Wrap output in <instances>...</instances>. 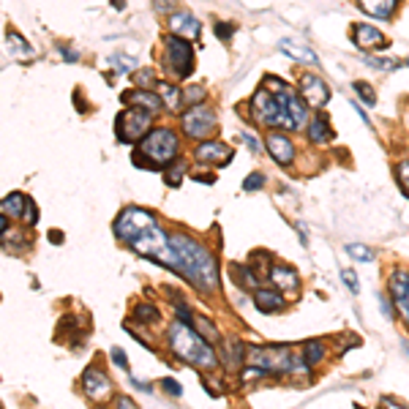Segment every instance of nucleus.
Masks as SVG:
<instances>
[{
	"label": "nucleus",
	"mask_w": 409,
	"mask_h": 409,
	"mask_svg": "<svg viewBox=\"0 0 409 409\" xmlns=\"http://www.w3.org/2000/svg\"><path fill=\"white\" fill-rule=\"evenodd\" d=\"M112 229H115V238L120 243H126L139 257H147L156 265H164V268L175 271V257H172V249H169V235L158 227V218L150 210L126 207L115 218Z\"/></svg>",
	"instance_id": "nucleus-1"
},
{
	"label": "nucleus",
	"mask_w": 409,
	"mask_h": 409,
	"mask_svg": "<svg viewBox=\"0 0 409 409\" xmlns=\"http://www.w3.org/2000/svg\"><path fill=\"white\" fill-rule=\"evenodd\" d=\"M169 249L175 257V273L186 275L200 292L210 295L218 286V262L200 240L183 232L169 235Z\"/></svg>",
	"instance_id": "nucleus-2"
},
{
	"label": "nucleus",
	"mask_w": 409,
	"mask_h": 409,
	"mask_svg": "<svg viewBox=\"0 0 409 409\" xmlns=\"http://www.w3.org/2000/svg\"><path fill=\"white\" fill-rule=\"evenodd\" d=\"M167 344H169V352L175 357H180L183 363L200 368V371H210L218 366V357L213 352V346L189 325L183 322H172L169 331H167Z\"/></svg>",
	"instance_id": "nucleus-3"
},
{
	"label": "nucleus",
	"mask_w": 409,
	"mask_h": 409,
	"mask_svg": "<svg viewBox=\"0 0 409 409\" xmlns=\"http://www.w3.org/2000/svg\"><path fill=\"white\" fill-rule=\"evenodd\" d=\"M178 150H180L178 134L172 129H167V126H158V129H150L136 142L134 161L139 167H145V161H150L147 164L150 169H164V167H169L175 161Z\"/></svg>",
	"instance_id": "nucleus-4"
},
{
	"label": "nucleus",
	"mask_w": 409,
	"mask_h": 409,
	"mask_svg": "<svg viewBox=\"0 0 409 409\" xmlns=\"http://www.w3.org/2000/svg\"><path fill=\"white\" fill-rule=\"evenodd\" d=\"M251 115L257 123L271 126V129H292V118H289V90L271 93L265 87L257 90V96L251 98Z\"/></svg>",
	"instance_id": "nucleus-5"
},
{
	"label": "nucleus",
	"mask_w": 409,
	"mask_h": 409,
	"mask_svg": "<svg viewBox=\"0 0 409 409\" xmlns=\"http://www.w3.org/2000/svg\"><path fill=\"white\" fill-rule=\"evenodd\" d=\"M150 129H153V115L145 112V109H139V107H129L126 112H120L118 115V123H115V134H118L120 142H126V145L129 142L136 145Z\"/></svg>",
	"instance_id": "nucleus-6"
},
{
	"label": "nucleus",
	"mask_w": 409,
	"mask_h": 409,
	"mask_svg": "<svg viewBox=\"0 0 409 409\" xmlns=\"http://www.w3.org/2000/svg\"><path fill=\"white\" fill-rule=\"evenodd\" d=\"M167 68L172 71V76L178 79H189L194 71V50L186 39L169 36L167 39Z\"/></svg>",
	"instance_id": "nucleus-7"
},
{
	"label": "nucleus",
	"mask_w": 409,
	"mask_h": 409,
	"mask_svg": "<svg viewBox=\"0 0 409 409\" xmlns=\"http://www.w3.org/2000/svg\"><path fill=\"white\" fill-rule=\"evenodd\" d=\"M180 123H183V132L189 139H204L216 129V112L207 104H194L191 109L183 112Z\"/></svg>",
	"instance_id": "nucleus-8"
},
{
	"label": "nucleus",
	"mask_w": 409,
	"mask_h": 409,
	"mask_svg": "<svg viewBox=\"0 0 409 409\" xmlns=\"http://www.w3.org/2000/svg\"><path fill=\"white\" fill-rule=\"evenodd\" d=\"M0 213H6L8 218L22 221L25 227H36V221H39V210H36V204H33V200H30L28 194H22V191H14V194L3 197Z\"/></svg>",
	"instance_id": "nucleus-9"
},
{
	"label": "nucleus",
	"mask_w": 409,
	"mask_h": 409,
	"mask_svg": "<svg viewBox=\"0 0 409 409\" xmlns=\"http://www.w3.org/2000/svg\"><path fill=\"white\" fill-rule=\"evenodd\" d=\"M82 390L90 401H104L112 393V379L107 377V371L101 366H90L82 374Z\"/></svg>",
	"instance_id": "nucleus-10"
},
{
	"label": "nucleus",
	"mask_w": 409,
	"mask_h": 409,
	"mask_svg": "<svg viewBox=\"0 0 409 409\" xmlns=\"http://www.w3.org/2000/svg\"><path fill=\"white\" fill-rule=\"evenodd\" d=\"M300 96H303V101H306L308 107L322 109V107L331 101V87L325 85L322 76L306 74V76H300Z\"/></svg>",
	"instance_id": "nucleus-11"
},
{
	"label": "nucleus",
	"mask_w": 409,
	"mask_h": 409,
	"mask_svg": "<svg viewBox=\"0 0 409 409\" xmlns=\"http://www.w3.org/2000/svg\"><path fill=\"white\" fill-rule=\"evenodd\" d=\"M388 289H390V297H393V303L399 306V311H401V317H404V322H407V328H409V271L407 268H399V271L390 275Z\"/></svg>",
	"instance_id": "nucleus-12"
},
{
	"label": "nucleus",
	"mask_w": 409,
	"mask_h": 409,
	"mask_svg": "<svg viewBox=\"0 0 409 409\" xmlns=\"http://www.w3.org/2000/svg\"><path fill=\"white\" fill-rule=\"evenodd\" d=\"M235 156V150L227 145V142H218V139H204L197 145V158L204 164H229Z\"/></svg>",
	"instance_id": "nucleus-13"
},
{
	"label": "nucleus",
	"mask_w": 409,
	"mask_h": 409,
	"mask_svg": "<svg viewBox=\"0 0 409 409\" xmlns=\"http://www.w3.org/2000/svg\"><path fill=\"white\" fill-rule=\"evenodd\" d=\"M265 139H268L265 145H268V153L273 156V161L281 164V167H289L292 158H295V145H292V139H286L281 132H271Z\"/></svg>",
	"instance_id": "nucleus-14"
},
{
	"label": "nucleus",
	"mask_w": 409,
	"mask_h": 409,
	"mask_svg": "<svg viewBox=\"0 0 409 409\" xmlns=\"http://www.w3.org/2000/svg\"><path fill=\"white\" fill-rule=\"evenodd\" d=\"M169 28H172V36L178 39H197L200 36V19L191 14V11H178L169 17Z\"/></svg>",
	"instance_id": "nucleus-15"
},
{
	"label": "nucleus",
	"mask_w": 409,
	"mask_h": 409,
	"mask_svg": "<svg viewBox=\"0 0 409 409\" xmlns=\"http://www.w3.org/2000/svg\"><path fill=\"white\" fill-rule=\"evenodd\" d=\"M352 41L360 50H385L388 47V39L371 25H352Z\"/></svg>",
	"instance_id": "nucleus-16"
},
{
	"label": "nucleus",
	"mask_w": 409,
	"mask_h": 409,
	"mask_svg": "<svg viewBox=\"0 0 409 409\" xmlns=\"http://www.w3.org/2000/svg\"><path fill=\"white\" fill-rule=\"evenodd\" d=\"M268 278H271L278 289H284V292H292V295L300 292V275L292 271L289 265H275L273 262L271 268H268Z\"/></svg>",
	"instance_id": "nucleus-17"
},
{
	"label": "nucleus",
	"mask_w": 409,
	"mask_h": 409,
	"mask_svg": "<svg viewBox=\"0 0 409 409\" xmlns=\"http://www.w3.org/2000/svg\"><path fill=\"white\" fill-rule=\"evenodd\" d=\"M123 101L129 104V107H139V109H145V112H158L164 104H161V98H158V93H153V90H129V93H123Z\"/></svg>",
	"instance_id": "nucleus-18"
},
{
	"label": "nucleus",
	"mask_w": 409,
	"mask_h": 409,
	"mask_svg": "<svg viewBox=\"0 0 409 409\" xmlns=\"http://www.w3.org/2000/svg\"><path fill=\"white\" fill-rule=\"evenodd\" d=\"M254 306L262 311V314H278L284 306H286V300H284V295H278L275 289H254Z\"/></svg>",
	"instance_id": "nucleus-19"
},
{
	"label": "nucleus",
	"mask_w": 409,
	"mask_h": 409,
	"mask_svg": "<svg viewBox=\"0 0 409 409\" xmlns=\"http://www.w3.org/2000/svg\"><path fill=\"white\" fill-rule=\"evenodd\" d=\"M357 6L368 17H374V19H390L396 6H399V0H357Z\"/></svg>",
	"instance_id": "nucleus-20"
},
{
	"label": "nucleus",
	"mask_w": 409,
	"mask_h": 409,
	"mask_svg": "<svg viewBox=\"0 0 409 409\" xmlns=\"http://www.w3.org/2000/svg\"><path fill=\"white\" fill-rule=\"evenodd\" d=\"M156 93H158V98H161V104L167 107V109H180V104H183V90L180 87H175L172 82H158L156 85Z\"/></svg>",
	"instance_id": "nucleus-21"
},
{
	"label": "nucleus",
	"mask_w": 409,
	"mask_h": 409,
	"mask_svg": "<svg viewBox=\"0 0 409 409\" xmlns=\"http://www.w3.org/2000/svg\"><path fill=\"white\" fill-rule=\"evenodd\" d=\"M229 271H232V278L240 289H251V292L260 289V278H257V271L251 265H229Z\"/></svg>",
	"instance_id": "nucleus-22"
},
{
	"label": "nucleus",
	"mask_w": 409,
	"mask_h": 409,
	"mask_svg": "<svg viewBox=\"0 0 409 409\" xmlns=\"http://www.w3.org/2000/svg\"><path fill=\"white\" fill-rule=\"evenodd\" d=\"M289 118H292V129L300 132L308 123V112H306V101L295 93H289Z\"/></svg>",
	"instance_id": "nucleus-23"
},
{
	"label": "nucleus",
	"mask_w": 409,
	"mask_h": 409,
	"mask_svg": "<svg viewBox=\"0 0 409 409\" xmlns=\"http://www.w3.org/2000/svg\"><path fill=\"white\" fill-rule=\"evenodd\" d=\"M308 136H311V142H314V145H325V142H331V139H333V132H331V126H328L325 115H317V118H311V120H308Z\"/></svg>",
	"instance_id": "nucleus-24"
},
{
	"label": "nucleus",
	"mask_w": 409,
	"mask_h": 409,
	"mask_svg": "<svg viewBox=\"0 0 409 409\" xmlns=\"http://www.w3.org/2000/svg\"><path fill=\"white\" fill-rule=\"evenodd\" d=\"M132 319H134V322H139V325H156V322L161 319V314H158V306H156V303H136Z\"/></svg>",
	"instance_id": "nucleus-25"
},
{
	"label": "nucleus",
	"mask_w": 409,
	"mask_h": 409,
	"mask_svg": "<svg viewBox=\"0 0 409 409\" xmlns=\"http://www.w3.org/2000/svg\"><path fill=\"white\" fill-rule=\"evenodd\" d=\"M278 47H281V52H286V55H289V58H295V61H303V63H311V66H317V63H319V61H317V55H314L308 47L303 50V47H297V44H295V41H289V39H286V41H281Z\"/></svg>",
	"instance_id": "nucleus-26"
},
{
	"label": "nucleus",
	"mask_w": 409,
	"mask_h": 409,
	"mask_svg": "<svg viewBox=\"0 0 409 409\" xmlns=\"http://www.w3.org/2000/svg\"><path fill=\"white\" fill-rule=\"evenodd\" d=\"M325 357H328V349H325L322 341H306L303 344V360H306V366H317Z\"/></svg>",
	"instance_id": "nucleus-27"
},
{
	"label": "nucleus",
	"mask_w": 409,
	"mask_h": 409,
	"mask_svg": "<svg viewBox=\"0 0 409 409\" xmlns=\"http://www.w3.org/2000/svg\"><path fill=\"white\" fill-rule=\"evenodd\" d=\"M191 328H194L207 344H216V341L221 339V336H218V328H216L204 314H194V325H191Z\"/></svg>",
	"instance_id": "nucleus-28"
},
{
	"label": "nucleus",
	"mask_w": 409,
	"mask_h": 409,
	"mask_svg": "<svg viewBox=\"0 0 409 409\" xmlns=\"http://www.w3.org/2000/svg\"><path fill=\"white\" fill-rule=\"evenodd\" d=\"M6 44H8V52H11V55H17V58H30V55H33L30 44H28L22 36H17L14 30H8V33H6Z\"/></svg>",
	"instance_id": "nucleus-29"
},
{
	"label": "nucleus",
	"mask_w": 409,
	"mask_h": 409,
	"mask_svg": "<svg viewBox=\"0 0 409 409\" xmlns=\"http://www.w3.org/2000/svg\"><path fill=\"white\" fill-rule=\"evenodd\" d=\"M346 254L352 260H357V262H374V251L368 246H363V243H349L346 246Z\"/></svg>",
	"instance_id": "nucleus-30"
},
{
	"label": "nucleus",
	"mask_w": 409,
	"mask_h": 409,
	"mask_svg": "<svg viewBox=\"0 0 409 409\" xmlns=\"http://www.w3.org/2000/svg\"><path fill=\"white\" fill-rule=\"evenodd\" d=\"M355 93H360V98H363L368 107H374V104H377V93H374V87H371V85H366V82H355Z\"/></svg>",
	"instance_id": "nucleus-31"
},
{
	"label": "nucleus",
	"mask_w": 409,
	"mask_h": 409,
	"mask_svg": "<svg viewBox=\"0 0 409 409\" xmlns=\"http://www.w3.org/2000/svg\"><path fill=\"white\" fill-rule=\"evenodd\" d=\"M109 63H112V66H118L123 74H132V71L136 68V61L134 58H129V55H112V58H109Z\"/></svg>",
	"instance_id": "nucleus-32"
},
{
	"label": "nucleus",
	"mask_w": 409,
	"mask_h": 409,
	"mask_svg": "<svg viewBox=\"0 0 409 409\" xmlns=\"http://www.w3.org/2000/svg\"><path fill=\"white\" fill-rule=\"evenodd\" d=\"M134 85L139 87V90H153V85H156V76H153V71H136Z\"/></svg>",
	"instance_id": "nucleus-33"
},
{
	"label": "nucleus",
	"mask_w": 409,
	"mask_h": 409,
	"mask_svg": "<svg viewBox=\"0 0 409 409\" xmlns=\"http://www.w3.org/2000/svg\"><path fill=\"white\" fill-rule=\"evenodd\" d=\"M183 175H186V161H178V167L167 172V183H169V186H180Z\"/></svg>",
	"instance_id": "nucleus-34"
},
{
	"label": "nucleus",
	"mask_w": 409,
	"mask_h": 409,
	"mask_svg": "<svg viewBox=\"0 0 409 409\" xmlns=\"http://www.w3.org/2000/svg\"><path fill=\"white\" fill-rule=\"evenodd\" d=\"M341 281L349 286V292H352V295H357V292H360V281H357V273L355 271H349V268H346V271H341Z\"/></svg>",
	"instance_id": "nucleus-35"
},
{
	"label": "nucleus",
	"mask_w": 409,
	"mask_h": 409,
	"mask_svg": "<svg viewBox=\"0 0 409 409\" xmlns=\"http://www.w3.org/2000/svg\"><path fill=\"white\" fill-rule=\"evenodd\" d=\"M262 186H265V175H262V172H251V175L246 178V183H243L246 191H257V189H262Z\"/></svg>",
	"instance_id": "nucleus-36"
},
{
	"label": "nucleus",
	"mask_w": 409,
	"mask_h": 409,
	"mask_svg": "<svg viewBox=\"0 0 409 409\" xmlns=\"http://www.w3.org/2000/svg\"><path fill=\"white\" fill-rule=\"evenodd\" d=\"M396 175H399V183H401L404 194H409V161H399L396 164Z\"/></svg>",
	"instance_id": "nucleus-37"
},
{
	"label": "nucleus",
	"mask_w": 409,
	"mask_h": 409,
	"mask_svg": "<svg viewBox=\"0 0 409 409\" xmlns=\"http://www.w3.org/2000/svg\"><path fill=\"white\" fill-rule=\"evenodd\" d=\"M366 63H371L374 68H382V71H393V68H401V61H379V58H366Z\"/></svg>",
	"instance_id": "nucleus-38"
},
{
	"label": "nucleus",
	"mask_w": 409,
	"mask_h": 409,
	"mask_svg": "<svg viewBox=\"0 0 409 409\" xmlns=\"http://www.w3.org/2000/svg\"><path fill=\"white\" fill-rule=\"evenodd\" d=\"M232 33H235V25H229V22H216V36H221L224 41H229Z\"/></svg>",
	"instance_id": "nucleus-39"
},
{
	"label": "nucleus",
	"mask_w": 409,
	"mask_h": 409,
	"mask_svg": "<svg viewBox=\"0 0 409 409\" xmlns=\"http://www.w3.org/2000/svg\"><path fill=\"white\" fill-rule=\"evenodd\" d=\"M109 355H112V363H115L118 368H129V360H126V352H123L120 346H112V352H109Z\"/></svg>",
	"instance_id": "nucleus-40"
},
{
	"label": "nucleus",
	"mask_w": 409,
	"mask_h": 409,
	"mask_svg": "<svg viewBox=\"0 0 409 409\" xmlns=\"http://www.w3.org/2000/svg\"><path fill=\"white\" fill-rule=\"evenodd\" d=\"M161 388H164V390H167L169 396H175V399H178V396L183 393V388H180V382H175V379H161Z\"/></svg>",
	"instance_id": "nucleus-41"
},
{
	"label": "nucleus",
	"mask_w": 409,
	"mask_h": 409,
	"mask_svg": "<svg viewBox=\"0 0 409 409\" xmlns=\"http://www.w3.org/2000/svg\"><path fill=\"white\" fill-rule=\"evenodd\" d=\"M262 87L265 90H275V93H281V90H286V85L278 79V76H265V82H262Z\"/></svg>",
	"instance_id": "nucleus-42"
},
{
	"label": "nucleus",
	"mask_w": 409,
	"mask_h": 409,
	"mask_svg": "<svg viewBox=\"0 0 409 409\" xmlns=\"http://www.w3.org/2000/svg\"><path fill=\"white\" fill-rule=\"evenodd\" d=\"M202 98H204L202 87H191V90L183 96V101H189V104H197V101H202Z\"/></svg>",
	"instance_id": "nucleus-43"
},
{
	"label": "nucleus",
	"mask_w": 409,
	"mask_h": 409,
	"mask_svg": "<svg viewBox=\"0 0 409 409\" xmlns=\"http://www.w3.org/2000/svg\"><path fill=\"white\" fill-rule=\"evenodd\" d=\"M153 8H156V11H161V14H167V11H172V8H175V0H153Z\"/></svg>",
	"instance_id": "nucleus-44"
},
{
	"label": "nucleus",
	"mask_w": 409,
	"mask_h": 409,
	"mask_svg": "<svg viewBox=\"0 0 409 409\" xmlns=\"http://www.w3.org/2000/svg\"><path fill=\"white\" fill-rule=\"evenodd\" d=\"M379 409H409V407H404L401 401H396V399H390V396H385L382 404H379Z\"/></svg>",
	"instance_id": "nucleus-45"
},
{
	"label": "nucleus",
	"mask_w": 409,
	"mask_h": 409,
	"mask_svg": "<svg viewBox=\"0 0 409 409\" xmlns=\"http://www.w3.org/2000/svg\"><path fill=\"white\" fill-rule=\"evenodd\" d=\"M243 139H246V145H249V147H251V150H254V153H260V150H262V145H260V142H257V136H251V134H243Z\"/></svg>",
	"instance_id": "nucleus-46"
},
{
	"label": "nucleus",
	"mask_w": 409,
	"mask_h": 409,
	"mask_svg": "<svg viewBox=\"0 0 409 409\" xmlns=\"http://www.w3.org/2000/svg\"><path fill=\"white\" fill-rule=\"evenodd\" d=\"M379 303H382V311H385V317H388V319H393L396 314H393V308H390V303H388V297H385V295L379 297Z\"/></svg>",
	"instance_id": "nucleus-47"
},
{
	"label": "nucleus",
	"mask_w": 409,
	"mask_h": 409,
	"mask_svg": "<svg viewBox=\"0 0 409 409\" xmlns=\"http://www.w3.org/2000/svg\"><path fill=\"white\" fill-rule=\"evenodd\" d=\"M8 229H11L8 216H6V213H0V238H3V235H8Z\"/></svg>",
	"instance_id": "nucleus-48"
},
{
	"label": "nucleus",
	"mask_w": 409,
	"mask_h": 409,
	"mask_svg": "<svg viewBox=\"0 0 409 409\" xmlns=\"http://www.w3.org/2000/svg\"><path fill=\"white\" fill-rule=\"evenodd\" d=\"M118 409H136L134 404H132V399H126V396H120L118 399Z\"/></svg>",
	"instance_id": "nucleus-49"
},
{
	"label": "nucleus",
	"mask_w": 409,
	"mask_h": 409,
	"mask_svg": "<svg viewBox=\"0 0 409 409\" xmlns=\"http://www.w3.org/2000/svg\"><path fill=\"white\" fill-rule=\"evenodd\" d=\"M132 385L139 388V390H145V393H147V390H153V385H145V382H139V379H134V377H132Z\"/></svg>",
	"instance_id": "nucleus-50"
},
{
	"label": "nucleus",
	"mask_w": 409,
	"mask_h": 409,
	"mask_svg": "<svg viewBox=\"0 0 409 409\" xmlns=\"http://www.w3.org/2000/svg\"><path fill=\"white\" fill-rule=\"evenodd\" d=\"M50 240H52V243H61V240H63V235H61V232H52V235H50Z\"/></svg>",
	"instance_id": "nucleus-51"
},
{
	"label": "nucleus",
	"mask_w": 409,
	"mask_h": 409,
	"mask_svg": "<svg viewBox=\"0 0 409 409\" xmlns=\"http://www.w3.org/2000/svg\"><path fill=\"white\" fill-rule=\"evenodd\" d=\"M63 58H68V61H76V52H74V50H68V52H63Z\"/></svg>",
	"instance_id": "nucleus-52"
},
{
	"label": "nucleus",
	"mask_w": 409,
	"mask_h": 409,
	"mask_svg": "<svg viewBox=\"0 0 409 409\" xmlns=\"http://www.w3.org/2000/svg\"><path fill=\"white\" fill-rule=\"evenodd\" d=\"M404 349H407V352H409V341H404Z\"/></svg>",
	"instance_id": "nucleus-53"
},
{
	"label": "nucleus",
	"mask_w": 409,
	"mask_h": 409,
	"mask_svg": "<svg viewBox=\"0 0 409 409\" xmlns=\"http://www.w3.org/2000/svg\"><path fill=\"white\" fill-rule=\"evenodd\" d=\"M98 409H107V407H98Z\"/></svg>",
	"instance_id": "nucleus-54"
},
{
	"label": "nucleus",
	"mask_w": 409,
	"mask_h": 409,
	"mask_svg": "<svg viewBox=\"0 0 409 409\" xmlns=\"http://www.w3.org/2000/svg\"><path fill=\"white\" fill-rule=\"evenodd\" d=\"M407 66H409V61H407Z\"/></svg>",
	"instance_id": "nucleus-55"
}]
</instances>
